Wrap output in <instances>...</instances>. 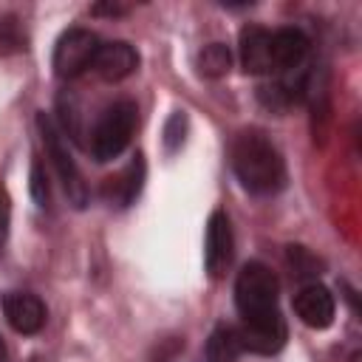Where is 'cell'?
I'll list each match as a JSON object with an SVG mask.
<instances>
[{
    "mask_svg": "<svg viewBox=\"0 0 362 362\" xmlns=\"http://www.w3.org/2000/svg\"><path fill=\"white\" fill-rule=\"evenodd\" d=\"M57 107H59L62 130H65L71 139H79V136H82V124H79V105H76L74 93H62V96L57 99Z\"/></svg>",
    "mask_w": 362,
    "mask_h": 362,
    "instance_id": "obj_17",
    "label": "cell"
},
{
    "mask_svg": "<svg viewBox=\"0 0 362 362\" xmlns=\"http://www.w3.org/2000/svg\"><path fill=\"white\" fill-rule=\"evenodd\" d=\"M240 345L243 351H255V354H277L286 342V322L277 314L260 317V320H246L240 328Z\"/></svg>",
    "mask_w": 362,
    "mask_h": 362,
    "instance_id": "obj_9",
    "label": "cell"
},
{
    "mask_svg": "<svg viewBox=\"0 0 362 362\" xmlns=\"http://www.w3.org/2000/svg\"><path fill=\"white\" fill-rule=\"evenodd\" d=\"M232 167L243 189L272 195L286 184V164L277 147L260 130H240L232 141Z\"/></svg>",
    "mask_w": 362,
    "mask_h": 362,
    "instance_id": "obj_1",
    "label": "cell"
},
{
    "mask_svg": "<svg viewBox=\"0 0 362 362\" xmlns=\"http://www.w3.org/2000/svg\"><path fill=\"white\" fill-rule=\"evenodd\" d=\"M127 6H119V3H99L93 6V14H124Z\"/></svg>",
    "mask_w": 362,
    "mask_h": 362,
    "instance_id": "obj_22",
    "label": "cell"
},
{
    "mask_svg": "<svg viewBox=\"0 0 362 362\" xmlns=\"http://www.w3.org/2000/svg\"><path fill=\"white\" fill-rule=\"evenodd\" d=\"M308 54V40L300 28H280L272 34V62L274 71H297Z\"/></svg>",
    "mask_w": 362,
    "mask_h": 362,
    "instance_id": "obj_13",
    "label": "cell"
},
{
    "mask_svg": "<svg viewBox=\"0 0 362 362\" xmlns=\"http://www.w3.org/2000/svg\"><path fill=\"white\" fill-rule=\"evenodd\" d=\"M99 37L88 28H68L57 45H54V74L59 79H74L85 68L93 65V57L99 51Z\"/></svg>",
    "mask_w": 362,
    "mask_h": 362,
    "instance_id": "obj_5",
    "label": "cell"
},
{
    "mask_svg": "<svg viewBox=\"0 0 362 362\" xmlns=\"http://www.w3.org/2000/svg\"><path fill=\"white\" fill-rule=\"evenodd\" d=\"M232 68V54L223 42H209L201 48L198 54V71L209 79H218V76H226Z\"/></svg>",
    "mask_w": 362,
    "mask_h": 362,
    "instance_id": "obj_15",
    "label": "cell"
},
{
    "mask_svg": "<svg viewBox=\"0 0 362 362\" xmlns=\"http://www.w3.org/2000/svg\"><path fill=\"white\" fill-rule=\"evenodd\" d=\"M351 362H362V354H359V351H356V354H354V356H351Z\"/></svg>",
    "mask_w": 362,
    "mask_h": 362,
    "instance_id": "obj_24",
    "label": "cell"
},
{
    "mask_svg": "<svg viewBox=\"0 0 362 362\" xmlns=\"http://www.w3.org/2000/svg\"><path fill=\"white\" fill-rule=\"evenodd\" d=\"M25 51V31L14 14L0 17V57H11Z\"/></svg>",
    "mask_w": 362,
    "mask_h": 362,
    "instance_id": "obj_16",
    "label": "cell"
},
{
    "mask_svg": "<svg viewBox=\"0 0 362 362\" xmlns=\"http://www.w3.org/2000/svg\"><path fill=\"white\" fill-rule=\"evenodd\" d=\"M277 291H280V286L269 266L246 263L235 280V303H238L243 322L277 314Z\"/></svg>",
    "mask_w": 362,
    "mask_h": 362,
    "instance_id": "obj_2",
    "label": "cell"
},
{
    "mask_svg": "<svg viewBox=\"0 0 362 362\" xmlns=\"http://www.w3.org/2000/svg\"><path fill=\"white\" fill-rule=\"evenodd\" d=\"M3 314L8 320V325L17 334H37L45 325V305L40 297L28 294V291H6L3 300Z\"/></svg>",
    "mask_w": 362,
    "mask_h": 362,
    "instance_id": "obj_8",
    "label": "cell"
},
{
    "mask_svg": "<svg viewBox=\"0 0 362 362\" xmlns=\"http://www.w3.org/2000/svg\"><path fill=\"white\" fill-rule=\"evenodd\" d=\"M136 113L139 110L130 99H119L105 107L90 133V153L96 161H110L130 144V136L136 130Z\"/></svg>",
    "mask_w": 362,
    "mask_h": 362,
    "instance_id": "obj_3",
    "label": "cell"
},
{
    "mask_svg": "<svg viewBox=\"0 0 362 362\" xmlns=\"http://www.w3.org/2000/svg\"><path fill=\"white\" fill-rule=\"evenodd\" d=\"M31 198L37 201V206H48L51 204V189H48V175H45V170H42V164L40 161H34L31 164Z\"/></svg>",
    "mask_w": 362,
    "mask_h": 362,
    "instance_id": "obj_19",
    "label": "cell"
},
{
    "mask_svg": "<svg viewBox=\"0 0 362 362\" xmlns=\"http://www.w3.org/2000/svg\"><path fill=\"white\" fill-rule=\"evenodd\" d=\"M144 173H147L144 156L136 153L116 175H107V178H105V184H102V198H105L110 206H119V209L130 206V204L139 198L141 187H144Z\"/></svg>",
    "mask_w": 362,
    "mask_h": 362,
    "instance_id": "obj_7",
    "label": "cell"
},
{
    "mask_svg": "<svg viewBox=\"0 0 362 362\" xmlns=\"http://www.w3.org/2000/svg\"><path fill=\"white\" fill-rule=\"evenodd\" d=\"M37 127H40V136H42V147H45V153H48V158H51V164H54V170H57V175L62 181V187H65L68 201L76 209H82L88 204V184H85V178H82L74 156L68 153V144L62 139V130L45 113L37 116Z\"/></svg>",
    "mask_w": 362,
    "mask_h": 362,
    "instance_id": "obj_4",
    "label": "cell"
},
{
    "mask_svg": "<svg viewBox=\"0 0 362 362\" xmlns=\"http://www.w3.org/2000/svg\"><path fill=\"white\" fill-rule=\"evenodd\" d=\"M102 79L107 82H119L124 76H130L136 68H139V54L130 42H122V40H113V42H102L96 57H93V65H90Z\"/></svg>",
    "mask_w": 362,
    "mask_h": 362,
    "instance_id": "obj_11",
    "label": "cell"
},
{
    "mask_svg": "<svg viewBox=\"0 0 362 362\" xmlns=\"http://www.w3.org/2000/svg\"><path fill=\"white\" fill-rule=\"evenodd\" d=\"M0 362H8V351H6V345H3V339H0Z\"/></svg>",
    "mask_w": 362,
    "mask_h": 362,
    "instance_id": "obj_23",
    "label": "cell"
},
{
    "mask_svg": "<svg viewBox=\"0 0 362 362\" xmlns=\"http://www.w3.org/2000/svg\"><path fill=\"white\" fill-rule=\"evenodd\" d=\"M288 257H291L297 274H317V260H314L303 246H291V249H288Z\"/></svg>",
    "mask_w": 362,
    "mask_h": 362,
    "instance_id": "obj_20",
    "label": "cell"
},
{
    "mask_svg": "<svg viewBox=\"0 0 362 362\" xmlns=\"http://www.w3.org/2000/svg\"><path fill=\"white\" fill-rule=\"evenodd\" d=\"M184 136H187V113L184 110H175L164 122V150L167 153H175L184 144Z\"/></svg>",
    "mask_w": 362,
    "mask_h": 362,
    "instance_id": "obj_18",
    "label": "cell"
},
{
    "mask_svg": "<svg viewBox=\"0 0 362 362\" xmlns=\"http://www.w3.org/2000/svg\"><path fill=\"white\" fill-rule=\"evenodd\" d=\"M232 252H235V238H232V226L223 209H215L209 215L206 223V243H204V263L206 272L212 277H221L229 263H232Z\"/></svg>",
    "mask_w": 362,
    "mask_h": 362,
    "instance_id": "obj_6",
    "label": "cell"
},
{
    "mask_svg": "<svg viewBox=\"0 0 362 362\" xmlns=\"http://www.w3.org/2000/svg\"><path fill=\"white\" fill-rule=\"evenodd\" d=\"M294 311L308 328H328L334 322V311H337L334 294L320 283H308L297 291Z\"/></svg>",
    "mask_w": 362,
    "mask_h": 362,
    "instance_id": "obj_10",
    "label": "cell"
},
{
    "mask_svg": "<svg viewBox=\"0 0 362 362\" xmlns=\"http://www.w3.org/2000/svg\"><path fill=\"white\" fill-rule=\"evenodd\" d=\"M8 226H11V198H8L6 187L0 184V246L8 238Z\"/></svg>",
    "mask_w": 362,
    "mask_h": 362,
    "instance_id": "obj_21",
    "label": "cell"
},
{
    "mask_svg": "<svg viewBox=\"0 0 362 362\" xmlns=\"http://www.w3.org/2000/svg\"><path fill=\"white\" fill-rule=\"evenodd\" d=\"M240 62L246 74H272V34L260 25H246L240 31Z\"/></svg>",
    "mask_w": 362,
    "mask_h": 362,
    "instance_id": "obj_12",
    "label": "cell"
},
{
    "mask_svg": "<svg viewBox=\"0 0 362 362\" xmlns=\"http://www.w3.org/2000/svg\"><path fill=\"white\" fill-rule=\"evenodd\" d=\"M243 345H240V334L232 325H218L209 339H206V351H204V362H238Z\"/></svg>",
    "mask_w": 362,
    "mask_h": 362,
    "instance_id": "obj_14",
    "label": "cell"
}]
</instances>
